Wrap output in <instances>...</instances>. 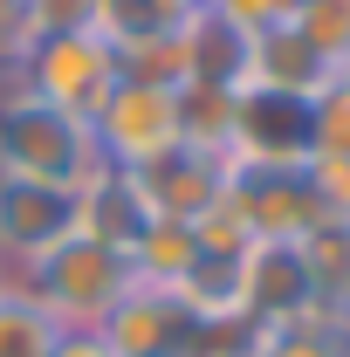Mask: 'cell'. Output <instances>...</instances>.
<instances>
[{"mask_svg": "<svg viewBox=\"0 0 350 357\" xmlns=\"http://www.w3.org/2000/svg\"><path fill=\"white\" fill-rule=\"evenodd\" d=\"M303 268H309V296L316 310L350 323V220H323L303 241Z\"/></svg>", "mask_w": 350, "mask_h": 357, "instance_id": "cell-11", "label": "cell"}, {"mask_svg": "<svg viewBox=\"0 0 350 357\" xmlns=\"http://www.w3.org/2000/svg\"><path fill=\"white\" fill-rule=\"evenodd\" d=\"M62 337V323L35 303V289H7L0 296V357H48Z\"/></svg>", "mask_w": 350, "mask_h": 357, "instance_id": "cell-13", "label": "cell"}, {"mask_svg": "<svg viewBox=\"0 0 350 357\" xmlns=\"http://www.w3.org/2000/svg\"><path fill=\"white\" fill-rule=\"evenodd\" d=\"M35 48L28 35V0H0V62H21Z\"/></svg>", "mask_w": 350, "mask_h": 357, "instance_id": "cell-16", "label": "cell"}, {"mask_svg": "<svg viewBox=\"0 0 350 357\" xmlns=\"http://www.w3.org/2000/svg\"><path fill=\"white\" fill-rule=\"evenodd\" d=\"M227 192H234V206H241V220H248L254 241L303 248L309 234L330 220L316 185H309V172H227Z\"/></svg>", "mask_w": 350, "mask_h": 357, "instance_id": "cell-6", "label": "cell"}, {"mask_svg": "<svg viewBox=\"0 0 350 357\" xmlns=\"http://www.w3.org/2000/svg\"><path fill=\"white\" fill-rule=\"evenodd\" d=\"M124 178H131V192L144 199L151 220L192 227L220 192H227V158H206V151H185V144H178L172 158H158V165H144V172H124Z\"/></svg>", "mask_w": 350, "mask_h": 357, "instance_id": "cell-7", "label": "cell"}, {"mask_svg": "<svg viewBox=\"0 0 350 357\" xmlns=\"http://www.w3.org/2000/svg\"><path fill=\"white\" fill-rule=\"evenodd\" d=\"M96 337H103L117 357H178V351H185V337H192V316L178 310L172 289L137 282L131 296L96 323Z\"/></svg>", "mask_w": 350, "mask_h": 357, "instance_id": "cell-8", "label": "cell"}, {"mask_svg": "<svg viewBox=\"0 0 350 357\" xmlns=\"http://www.w3.org/2000/svg\"><path fill=\"white\" fill-rule=\"evenodd\" d=\"M248 357H350V323L309 303L289 323H268L248 337Z\"/></svg>", "mask_w": 350, "mask_h": 357, "instance_id": "cell-10", "label": "cell"}, {"mask_svg": "<svg viewBox=\"0 0 350 357\" xmlns=\"http://www.w3.org/2000/svg\"><path fill=\"white\" fill-rule=\"evenodd\" d=\"M103 172L110 165H103L96 131H89L83 117L55 110V103L28 96V89H14L0 103V178H35V185L89 192Z\"/></svg>", "mask_w": 350, "mask_h": 357, "instance_id": "cell-1", "label": "cell"}, {"mask_svg": "<svg viewBox=\"0 0 350 357\" xmlns=\"http://www.w3.org/2000/svg\"><path fill=\"white\" fill-rule=\"evenodd\" d=\"M289 28L316 48V62H330L337 76L350 69V0H296Z\"/></svg>", "mask_w": 350, "mask_h": 357, "instance_id": "cell-14", "label": "cell"}, {"mask_svg": "<svg viewBox=\"0 0 350 357\" xmlns=\"http://www.w3.org/2000/svg\"><path fill=\"white\" fill-rule=\"evenodd\" d=\"M192 255H199V241H192V227H178V220H151L131 241V268H137V282H151V289H172L178 275L192 268Z\"/></svg>", "mask_w": 350, "mask_h": 357, "instance_id": "cell-12", "label": "cell"}, {"mask_svg": "<svg viewBox=\"0 0 350 357\" xmlns=\"http://www.w3.org/2000/svg\"><path fill=\"white\" fill-rule=\"evenodd\" d=\"M206 7H220V0H206Z\"/></svg>", "mask_w": 350, "mask_h": 357, "instance_id": "cell-19", "label": "cell"}, {"mask_svg": "<svg viewBox=\"0 0 350 357\" xmlns=\"http://www.w3.org/2000/svg\"><path fill=\"white\" fill-rule=\"evenodd\" d=\"M234 357H248V351H234Z\"/></svg>", "mask_w": 350, "mask_h": 357, "instance_id": "cell-20", "label": "cell"}, {"mask_svg": "<svg viewBox=\"0 0 350 357\" xmlns=\"http://www.w3.org/2000/svg\"><path fill=\"white\" fill-rule=\"evenodd\" d=\"M83 234V192L35 185V178H0V261L35 268Z\"/></svg>", "mask_w": 350, "mask_h": 357, "instance_id": "cell-5", "label": "cell"}, {"mask_svg": "<svg viewBox=\"0 0 350 357\" xmlns=\"http://www.w3.org/2000/svg\"><path fill=\"white\" fill-rule=\"evenodd\" d=\"M89 131H96V151H103V165H110V172H144V165L172 158L178 144H185V124H178V89L124 76V83L96 103Z\"/></svg>", "mask_w": 350, "mask_h": 357, "instance_id": "cell-4", "label": "cell"}, {"mask_svg": "<svg viewBox=\"0 0 350 357\" xmlns=\"http://www.w3.org/2000/svg\"><path fill=\"white\" fill-rule=\"evenodd\" d=\"M7 289H14V282H7V261H0V296H7Z\"/></svg>", "mask_w": 350, "mask_h": 357, "instance_id": "cell-18", "label": "cell"}, {"mask_svg": "<svg viewBox=\"0 0 350 357\" xmlns=\"http://www.w3.org/2000/svg\"><path fill=\"white\" fill-rule=\"evenodd\" d=\"M21 83L28 96H42L55 110H69V117H96V103L110 96V89L124 83V62H117V42L103 35V28H76V35H42V42L28 48L21 62Z\"/></svg>", "mask_w": 350, "mask_h": 357, "instance_id": "cell-3", "label": "cell"}, {"mask_svg": "<svg viewBox=\"0 0 350 357\" xmlns=\"http://www.w3.org/2000/svg\"><path fill=\"white\" fill-rule=\"evenodd\" d=\"M309 137H316L309 158H350V76H337L309 103Z\"/></svg>", "mask_w": 350, "mask_h": 357, "instance_id": "cell-15", "label": "cell"}, {"mask_svg": "<svg viewBox=\"0 0 350 357\" xmlns=\"http://www.w3.org/2000/svg\"><path fill=\"white\" fill-rule=\"evenodd\" d=\"M309 303H316V296H309L303 248H289V241H254V248H248V330L289 323V316H303Z\"/></svg>", "mask_w": 350, "mask_h": 357, "instance_id": "cell-9", "label": "cell"}, {"mask_svg": "<svg viewBox=\"0 0 350 357\" xmlns=\"http://www.w3.org/2000/svg\"><path fill=\"white\" fill-rule=\"evenodd\" d=\"M48 357H117V351H110V344H103L96 330H62V337H55V351H48Z\"/></svg>", "mask_w": 350, "mask_h": 357, "instance_id": "cell-17", "label": "cell"}, {"mask_svg": "<svg viewBox=\"0 0 350 357\" xmlns=\"http://www.w3.org/2000/svg\"><path fill=\"white\" fill-rule=\"evenodd\" d=\"M28 289H35V303H42L62 330H96V323L137 289V268H131L124 248H110V241H96V234H76L69 248H55V255L28 275Z\"/></svg>", "mask_w": 350, "mask_h": 357, "instance_id": "cell-2", "label": "cell"}]
</instances>
